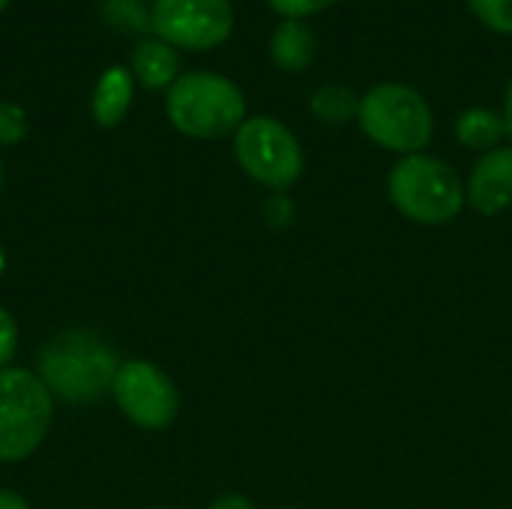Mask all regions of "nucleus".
I'll return each mask as SVG.
<instances>
[{"label": "nucleus", "instance_id": "nucleus-12", "mask_svg": "<svg viewBox=\"0 0 512 509\" xmlns=\"http://www.w3.org/2000/svg\"><path fill=\"white\" fill-rule=\"evenodd\" d=\"M318 54V36L306 21L285 18L270 36V57L282 72H303Z\"/></svg>", "mask_w": 512, "mask_h": 509}, {"label": "nucleus", "instance_id": "nucleus-22", "mask_svg": "<svg viewBox=\"0 0 512 509\" xmlns=\"http://www.w3.org/2000/svg\"><path fill=\"white\" fill-rule=\"evenodd\" d=\"M504 129H507V138H512V78L507 84V93H504Z\"/></svg>", "mask_w": 512, "mask_h": 509}, {"label": "nucleus", "instance_id": "nucleus-16", "mask_svg": "<svg viewBox=\"0 0 512 509\" xmlns=\"http://www.w3.org/2000/svg\"><path fill=\"white\" fill-rule=\"evenodd\" d=\"M27 135V114L15 102H0V147H12Z\"/></svg>", "mask_w": 512, "mask_h": 509}, {"label": "nucleus", "instance_id": "nucleus-20", "mask_svg": "<svg viewBox=\"0 0 512 509\" xmlns=\"http://www.w3.org/2000/svg\"><path fill=\"white\" fill-rule=\"evenodd\" d=\"M207 509H255V504L246 495H222V498H216Z\"/></svg>", "mask_w": 512, "mask_h": 509}, {"label": "nucleus", "instance_id": "nucleus-1", "mask_svg": "<svg viewBox=\"0 0 512 509\" xmlns=\"http://www.w3.org/2000/svg\"><path fill=\"white\" fill-rule=\"evenodd\" d=\"M123 360L117 351L90 330H66L54 336L36 360V375L48 393L66 405H90L111 393L114 375Z\"/></svg>", "mask_w": 512, "mask_h": 509}, {"label": "nucleus", "instance_id": "nucleus-7", "mask_svg": "<svg viewBox=\"0 0 512 509\" xmlns=\"http://www.w3.org/2000/svg\"><path fill=\"white\" fill-rule=\"evenodd\" d=\"M111 396L123 417L147 432L168 429L180 414V393L174 381L150 360H123L114 375Z\"/></svg>", "mask_w": 512, "mask_h": 509}, {"label": "nucleus", "instance_id": "nucleus-18", "mask_svg": "<svg viewBox=\"0 0 512 509\" xmlns=\"http://www.w3.org/2000/svg\"><path fill=\"white\" fill-rule=\"evenodd\" d=\"M18 351V324L9 309L0 306V369H9Z\"/></svg>", "mask_w": 512, "mask_h": 509}, {"label": "nucleus", "instance_id": "nucleus-11", "mask_svg": "<svg viewBox=\"0 0 512 509\" xmlns=\"http://www.w3.org/2000/svg\"><path fill=\"white\" fill-rule=\"evenodd\" d=\"M132 78L135 84H141L144 90H165L171 87L180 75V57L174 51V45L162 42V39H141L132 48Z\"/></svg>", "mask_w": 512, "mask_h": 509}, {"label": "nucleus", "instance_id": "nucleus-4", "mask_svg": "<svg viewBox=\"0 0 512 509\" xmlns=\"http://www.w3.org/2000/svg\"><path fill=\"white\" fill-rule=\"evenodd\" d=\"M357 123L369 141L390 153H423V147L432 141L435 117L429 102L408 84L384 81L369 87L360 96Z\"/></svg>", "mask_w": 512, "mask_h": 509}, {"label": "nucleus", "instance_id": "nucleus-9", "mask_svg": "<svg viewBox=\"0 0 512 509\" xmlns=\"http://www.w3.org/2000/svg\"><path fill=\"white\" fill-rule=\"evenodd\" d=\"M468 204L480 216H501L512 207V147H495L477 159L465 186Z\"/></svg>", "mask_w": 512, "mask_h": 509}, {"label": "nucleus", "instance_id": "nucleus-3", "mask_svg": "<svg viewBox=\"0 0 512 509\" xmlns=\"http://www.w3.org/2000/svg\"><path fill=\"white\" fill-rule=\"evenodd\" d=\"M165 114L171 126L189 138L213 141L234 135L246 120L243 90L216 72H186L165 96Z\"/></svg>", "mask_w": 512, "mask_h": 509}, {"label": "nucleus", "instance_id": "nucleus-5", "mask_svg": "<svg viewBox=\"0 0 512 509\" xmlns=\"http://www.w3.org/2000/svg\"><path fill=\"white\" fill-rule=\"evenodd\" d=\"M54 420V396L30 369H0V465L30 459Z\"/></svg>", "mask_w": 512, "mask_h": 509}, {"label": "nucleus", "instance_id": "nucleus-8", "mask_svg": "<svg viewBox=\"0 0 512 509\" xmlns=\"http://www.w3.org/2000/svg\"><path fill=\"white\" fill-rule=\"evenodd\" d=\"M150 27L174 48L210 51L234 30V9L228 0H153Z\"/></svg>", "mask_w": 512, "mask_h": 509}, {"label": "nucleus", "instance_id": "nucleus-25", "mask_svg": "<svg viewBox=\"0 0 512 509\" xmlns=\"http://www.w3.org/2000/svg\"><path fill=\"white\" fill-rule=\"evenodd\" d=\"M9 6V0H0V9H6Z\"/></svg>", "mask_w": 512, "mask_h": 509}, {"label": "nucleus", "instance_id": "nucleus-23", "mask_svg": "<svg viewBox=\"0 0 512 509\" xmlns=\"http://www.w3.org/2000/svg\"><path fill=\"white\" fill-rule=\"evenodd\" d=\"M3 267H6V252H3V246H0V276H3Z\"/></svg>", "mask_w": 512, "mask_h": 509}, {"label": "nucleus", "instance_id": "nucleus-17", "mask_svg": "<svg viewBox=\"0 0 512 509\" xmlns=\"http://www.w3.org/2000/svg\"><path fill=\"white\" fill-rule=\"evenodd\" d=\"M333 3L336 0H267V6L273 12H279L282 18H291V21H303L309 15H318Z\"/></svg>", "mask_w": 512, "mask_h": 509}, {"label": "nucleus", "instance_id": "nucleus-14", "mask_svg": "<svg viewBox=\"0 0 512 509\" xmlns=\"http://www.w3.org/2000/svg\"><path fill=\"white\" fill-rule=\"evenodd\" d=\"M357 108H360V96H354V90H348L342 84H327V87L315 90L309 99V111L321 123H330V126L357 120Z\"/></svg>", "mask_w": 512, "mask_h": 509}, {"label": "nucleus", "instance_id": "nucleus-6", "mask_svg": "<svg viewBox=\"0 0 512 509\" xmlns=\"http://www.w3.org/2000/svg\"><path fill=\"white\" fill-rule=\"evenodd\" d=\"M234 156L243 174L270 192H288L303 174V147L276 117H246L234 132Z\"/></svg>", "mask_w": 512, "mask_h": 509}, {"label": "nucleus", "instance_id": "nucleus-21", "mask_svg": "<svg viewBox=\"0 0 512 509\" xmlns=\"http://www.w3.org/2000/svg\"><path fill=\"white\" fill-rule=\"evenodd\" d=\"M0 509H30L27 498L12 492V489H0Z\"/></svg>", "mask_w": 512, "mask_h": 509}, {"label": "nucleus", "instance_id": "nucleus-15", "mask_svg": "<svg viewBox=\"0 0 512 509\" xmlns=\"http://www.w3.org/2000/svg\"><path fill=\"white\" fill-rule=\"evenodd\" d=\"M474 15L495 33H512V0H468Z\"/></svg>", "mask_w": 512, "mask_h": 509}, {"label": "nucleus", "instance_id": "nucleus-24", "mask_svg": "<svg viewBox=\"0 0 512 509\" xmlns=\"http://www.w3.org/2000/svg\"><path fill=\"white\" fill-rule=\"evenodd\" d=\"M0 189H3V162H0Z\"/></svg>", "mask_w": 512, "mask_h": 509}, {"label": "nucleus", "instance_id": "nucleus-10", "mask_svg": "<svg viewBox=\"0 0 512 509\" xmlns=\"http://www.w3.org/2000/svg\"><path fill=\"white\" fill-rule=\"evenodd\" d=\"M135 96V78L126 66H111L99 75L96 87H93V99H90V114L96 120V126L102 129H114L117 123H123L129 105Z\"/></svg>", "mask_w": 512, "mask_h": 509}, {"label": "nucleus", "instance_id": "nucleus-19", "mask_svg": "<svg viewBox=\"0 0 512 509\" xmlns=\"http://www.w3.org/2000/svg\"><path fill=\"white\" fill-rule=\"evenodd\" d=\"M264 216H267V222H270L273 228H285V225L294 219V207H291V201H288L282 192H276V195H270V198H267V204H264Z\"/></svg>", "mask_w": 512, "mask_h": 509}, {"label": "nucleus", "instance_id": "nucleus-26", "mask_svg": "<svg viewBox=\"0 0 512 509\" xmlns=\"http://www.w3.org/2000/svg\"><path fill=\"white\" fill-rule=\"evenodd\" d=\"M150 509H171V507H150Z\"/></svg>", "mask_w": 512, "mask_h": 509}, {"label": "nucleus", "instance_id": "nucleus-13", "mask_svg": "<svg viewBox=\"0 0 512 509\" xmlns=\"http://www.w3.org/2000/svg\"><path fill=\"white\" fill-rule=\"evenodd\" d=\"M456 138L468 150L489 153V150L501 147V138H507L504 117L492 108H468L456 120Z\"/></svg>", "mask_w": 512, "mask_h": 509}, {"label": "nucleus", "instance_id": "nucleus-2", "mask_svg": "<svg viewBox=\"0 0 512 509\" xmlns=\"http://www.w3.org/2000/svg\"><path fill=\"white\" fill-rule=\"evenodd\" d=\"M393 207L417 225H447L459 219L468 195L459 171L429 153L402 156L387 174Z\"/></svg>", "mask_w": 512, "mask_h": 509}]
</instances>
